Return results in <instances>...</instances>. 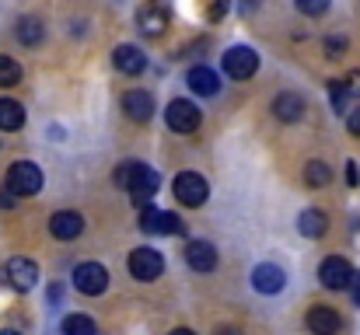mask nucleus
Here are the masks:
<instances>
[{
    "label": "nucleus",
    "mask_w": 360,
    "mask_h": 335,
    "mask_svg": "<svg viewBox=\"0 0 360 335\" xmlns=\"http://www.w3.org/2000/svg\"><path fill=\"white\" fill-rule=\"evenodd\" d=\"M116 185L129 192V199L136 206H147L154 199V192L161 189V175L154 168L140 164V161H126V164H120V171H116Z\"/></svg>",
    "instance_id": "obj_1"
},
{
    "label": "nucleus",
    "mask_w": 360,
    "mask_h": 335,
    "mask_svg": "<svg viewBox=\"0 0 360 335\" xmlns=\"http://www.w3.org/2000/svg\"><path fill=\"white\" fill-rule=\"evenodd\" d=\"M4 189L11 196H35L42 189V168L35 161H14L11 171H7V182Z\"/></svg>",
    "instance_id": "obj_2"
},
{
    "label": "nucleus",
    "mask_w": 360,
    "mask_h": 335,
    "mask_svg": "<svg viewBox=\"0 0 360 335\" xmlns=\"http://www.w3.org/2000/svg\"><path fill=\"white\" fill-rule=\"evenodd\" d=\"M172 192H175V199H179L182 206L196 210V206H203V203H207L210 185H207V178H203V175H196V171H182V175H175Z\"/></svg>",
    "instance_id": "obj_3"
},
{
    "label": "nucleus",
    "mask_w": 360,
    "mask_h": 335,
    "mask_svg": "<svg viewBox=\"0 0 360 335\" xmlns=\"http://www.w3.org/2000/svg\"><path fill=\"white\" fill-rule=\"evenodd\" d=\"M126 269H129L133 280H140V283H154V280L161 276V269H165V258H161V251H154V248L143 244V248H133V251H129Z\"/></svg>",
    "instance_id": "obj_4"
},
{
    "label": "nucleus",
    "mask_w": 360,
    "mask_h": 335,
    "mask_svg": "<svg viewBox=\"0 0 360 335\" xmlns=\"http://www.w3.org/2000/svg\"><path fill=\"white\" fill-rule=\"evenodd\" d=\"M221 67L231 81H248L255 70H259V53L252 46H231L224 56H221Z\"/></svg>",
    "instance_id": "obj_5"
},
{
    "label": "nucleus",
    "mask_w": 360,
    "mask_h": 335,
    "mask_svg": "<svg viewBox=\"0 0 360 335\" xmlns=\"http://www.w3.org/2000/svg\"><path fill=\"white\" fill-rule=\"evenodd\" d=\"M74 287L81 294H88V297H98L109 287V269L102 262H84V265L74 269Z\"/></svg>",
    "instance_id": "obj_6"
},
{
    "label": "nucleus",
    "mask_w": 360,
    "mask_h": 335,
    "mask_svg": "<svg viewBox=\"0 0 360 335\" xmlns=\"http://www.w3.org/2000/svg\"><path fill=\"white\" fill-rule=\"evenodd\" d=\"M200 109L189 102V98H175V102H168V109H165V122L175 129V133H196L200 129Z\"/></svg>",
    "instance_id": "obj_7"
},
{
    "label": "nucleus",
    "mask_w": 360,
    "mask_h": 335,
    "mask_svg": "<svg viewBox=\"0 0 360 335\" xmlns=\"http://www.w3.org/2000/svg\"><path fill=\"white\" fill-rule=\"evenodd\" d=\"M319 280H322V287H329V290H347V287L354 283V265H350L347 258H340V255H329V258H322V265H319Z\"/></svg>",
    "instance_id": "obj_8"
},
{
    "label": "nucleus",
    "mask_w": 360,
    "mask_h": 335,
    "mask_svg": "<svg viewBox=\"0 0 360 335\" xmlns=\"http://www.w3.org/2000/svg\"><path fill=\"white\" fill-rule=\"evenodd\" d=\"M7 283L14 287V290H21V294H28L35 283H39V265L32 262V258H11L7 262Z\"/></svg>",
    "instance_id": "obj_9"
},
{
    "label": "nucleus",
    "mask_w": 360,
    "mask_h": 335,
    "mask_svg": "<svg viewBox=\"0 0 360 335\" xmlns=\"http://www.w3.org/2000/svg\"><path fill=\"white\" fill-rule=\"evenodd\" d=\"M252 287H255L259 294L273 297V294H280V290L287 287V272H283L280 265H273V262H262V265H255V272H252Z\"/></svg>",
    "instance_id": "obj_10"
},
{
    "label": "nucleus",
    "mask_w": 360,
    "mask_h": 335,
    "mask_svg": "<svg viewBox=\"0 0 360 335\" xmlns=\"http://www.w3.org/2000/svg\"><path fill=\"white\" fill-rule=\"evenodd\" d=\"M140 227L147 234H182V221L168 210H154V206H143L140 214Z\"/></svg>",
    "instance_id": "obj_11"
},
{
    "label": "nucleus",
    "mask_w": 360,
    "mask_h": 335,
    "mask_svg": "<svg viewBox=\"0 0 360 335\" xmlns=\"http://www.w3.org/2000/svg\"><path fill=\"white\" fill-rule=\"evenodd\" d=\"M136 25H140L143 35H161V32L168 28V7H165L161 0L143 4V7L136 11Z\"/></svg>",
    "instance_id": "obj_12"
},
{
    "label": "nucleus",
    "mask_w": 360,
    "mask_h": 335,
    "mask_svg": "<svg viewBox=\"0 0 360 335\" xmlns=\"http://www.w3.org/2000/svg\"><path fill=\"white\" fill-rule=\"evenodd\" d=\"M186 265L196 272H210L217 269V248L210 241H189L186 244Z\"/></svg>",
    "instance_id": "obj_13"
},
{
    "label": "nucleus",
    "mask_w": 360,
    "mask_h": 335,
    "mask_svg": "<svg viewBox=\"0 0 360 335\" xmlns=\"http://www.w3.org/2000/svg\"><path fill=\"white\" fill-rule=\"evenodd\" d=\"M112 63H116V70L129 74V77H136V74L147 70V56H143V49H140V46H129V42H126V46H116Z\"/></svg>",
    "instance_id": "obj_14"
},
{
    "label": "nucleus",
    "mask_w": 360,
    "mask_h": 335,
    "mask_svg": "<svg viewBox=\"0 0 360 335\" xmlns=\"http://www.w3.org/2000/svg\"><path fill=\"white\" fill-rule=\"evenodd\" d=\"M308 329H311V335H336L343 329V318H340L333 308L315 304V308L308 311Z\"/></svg>",
    "instance_id": "obj_15"
},
{
    "label": "nucleus",
    "mask_w": 360,
    "mask_h": 335,
    "mask_svg": "<svg viewBox=\"0 0 360 335\" xmlns=\"http://www.w3.org/2000/svg\"><path fill=\"white\" fill-rule=\"evenodd\" d=\"M81 230H84V217L74 214V210H60V214H53V221H49V234L60 237V241H74Z\"/></svg>",
    "instance_id": "obj_16"
},
{
    "label": "nucleus",
    "mask_w": 360,
    "mask_h": 335,
    "mask_svg": "<svg viewBox=\"0 0 360 335\" xmlns=\"http://www.w3.org/2000/svg\"><path fill=\"white\" fill-rule=\"evenodd\" d=\"M122 112L129 119H136V122H147L154 115V98L147 91H126L122 95Z\"/></svg>",
    "instance_id": "obj_17"
},
{
    "label": "nucleus",
    "mask_w": 360,
    "mask_h": 335,
    "mask_svg": "<svg viewBox=\"0 0 360 335\" xmlns=\"http://www.w3.org/2000/svg\"><path fill=\"white\" fill-rule=\"evenodd\" d=\"M273 115L280 119V122H297L301 115H304V98L301 95H276L273 98Z\"/></svg>",
    "instance_id": "obj_18"
},
{
    "label": "nucleus",
    "mask_w": 360,
    "mask_h": 335,
    "mask_svg": "<svg viewBox=\"0 0 360 335\" xmlns=\"http://www.w3.org/2000/svg\"><path fill=\"white\" fill-rule=\"evenodd\" d=\"M189 88H193L196 95L210 98V95L221 91V77H217L210 67H193V70H189Z\"/></svg>",
    "instance_id": "obj_19"
},
{
    "label": "nucleus",
    "mask_w": 360,
    "mask_h": 335,
    "mask_svg": "<svg viewBox=\"0 0 360 335\" xmlns=\"http://www.w3.org/2000/svg\"><path fill=\"white\" fill-rule=\"evenodd\" d=\"M21 126H25V109L18 102H11V98H0V129L4 133H14Z\"/></svg>",
    "instance_id": "obj_20"
},
{
    "label": "nucleus",
    "mask_w": 360,
    "mask_h": 335,
    "mask_svg": "<svg viewBox=\"0 0 360 335\" xmlns=\"http://www.w3.org/2000/svg\"><path fill=\"white\" fill-rule=\"evenodd\" d=\"M297 230H301L304 237H322V234H326V214H322V210H301Z\"/></svg>",
    "instance_id": "obj_21"
},
{
    "label": "nucleus",
    "mask_w": 360,
    "mask_h": 335,
    "mask_svg": "<svg viewBox=\"0 0 360 335\" xmlns=\"http://www.w3.org/2000/svg\"><path fill=\"white\" fill-rule=\"evenodd\" d=\"M329 95H333V105L340 115H347V112L354 109V91H350V84H343V81H329Z\"/></svg>",
    "instance_id": "obj_22"
},
{
    "label": "nucleus",
    "mask_w": 360,
    "mask_h": 335,
    "mask_svg": "<svg viewBox=\"0 0 360 335\" xmlns=\"http://www.w3.org/2000/svg\"><path fill=\"white\" fill-rule=\"evenodd\" d=\"M18 42H21V46H39V42H42V21L21 18V21H18Z\"/></svg>",
    "instance_id": "obj_23"
},
{
    "label": "nucleus",
    "mask_w": 360,
    "mask_h": 335,
    "mask_svg": "<svg viewBox=\"0 0 360 335\" xmlns=\"http://www.w3.org/2000/svg\"><path fill=\"white\" fill-rule=\"evenodd\" d=\"M60 329H63V335H98L95 322H91L88 315H67Z\"/></svg>",
    "instance_id": "obj_24"
},
{
    "label": "nucleus",
    "mask_w": 360,
    "mask_h": 335,
    "mask_svg": "<svg viewBox=\"0 0 360 335\" xmlns=\"http://www.w3.org/2000/svg\"><path fill=\"white\" fill-rule=\"evenodd\" d=\"M329 164H322V161H311L308 168H304V182L311 185V189H319V185H329Z\"/></svg>",
    "instance_id": "obj_25"
},
{
    "label": "nucleus",
    "mask_w": 360,
    "mask_h": 335,
    "mask_svg": "<svg viewBox=\"0 0 360 335\" xmlns=\"http://www.w3.org/2000/svg\"><path fill=\"white\" fill-rule=\"evenodd\" d=\"M18 81H21V67H18L11 56L0 53V88H14Z\"/></svg>",
    "instance_id": "obj_26"
},
{
    "label": "nucleus",
    "mask_w": 360,
    "mask_h": 335,
    "mask_svg": "<svg viewBox=\"0 0 360 335\" xmlns=\"http://www.w3.org/2000/svg\"><path fill=\"white\" fill-rule=\"evenodd\" d=\"M294 4H297V11L308 14V18H322V14L329 11V0H294Z\"/></svg>",
    "instance_id": "obj_27"
},
{
    "label": "nucleus",
    "mask_w": 360,
    "mask_h": 335,
    "mask_svg": "<svg viewBox=\"0 0 360 335\" xmlns=\"http://www.w3.org/2000/svg\"><path fill=\"white\" fill-rule=\"evenodd\" d=\"M228 14V0H210V7H207V18L210 21H221Z\"/></svg>",
    "instance_id": "obj_28"
},
{
    "label": "nucleus",
    "mask_w": 360,
    "mask_h": 335,
    "mask_svg": "<svg viewBox=\"0 0 360 335\" xmlns=\"http://www.w3.org/2000/svg\"><path fill=\"white\" fill-rule=\"evenodd\" d=\"M347 129H350L354 136H360V109H350V112H347Z\"/></svg>",
    "instance_id": "obj_29"
},
{
    "label": "nucleus",
    "mask_w": 360,
    "mask_h": 335,
    "mask_svg": "<svg viewBox=\"0 0 360 335\" xmlns=\"http://www.w3.org/2000/svg\"><path fill=\"white\" fill-rule=\"evenodd\" d=\"M343 49H347V42H343V39H329V42H326V53H329V56H340Z\"/></svg>",
    "instance_id": "obj_30"
},
{
    "label": "nucleus",
    "mask_w": 360,
    "mask_h": 335,
    "mask_svg": "<svg viewBox=\"0 0 360 335\" xmlns=\"http://www.w3.org/2000/svg\"><path fill=\"white\" fill-rule=\"evenodd\" d=\"M347 182H350V185H360V168H357V161H350V164H347Z\"/></svg>",
    "instance_id": "obj_31"
},
{
    "label": "nucleus",
    "mask_w": 360,
    "mask_h": 335,
    "mask_svg": "<svg viewBox=\"0 0 360 335\" xmlns=\"http://www.w3.org/2000/svg\"><path fill=\"white\" fill-rule=\"evenodd\" d=\"M347 84H350V91L357 95V91H360V70H354V74L347 77Z\"/></svg>",
    "instance_id": "obj_32"
},
{
    "label": "nucleus",
    "mask_w": 360,
    "mask_h": 335,
    "mask_svg": "<svg viewBox=\"0 0 360 335\" xmlns=\"http://www.w3.org/2000/svg\"><path fill=\"white\" fill-rule=\"evenodd\" d=\"M350 287H354V304H357V308H360V272H357V276H354V283H350Z\"/></svg>",
    "instance_id": "obj_33"
},
{
    "label": "nucleus",
    "mask_w": 360,
    "mask_h": 335,
    "mask_svg": "<svg viewBox=\"0 0 360 335\" xmlns=\"http://www.w3.org/2000/svg\"><path fill=\"white\" fill-rule=\"evenodd\" d=\"M168 335H196L193 329H175V332H168Z\"/></svg>",
    "instance_id": "obj_34"
},
{
    "label": "nucleus",
    "mask_w": 360,
    "mask_h": 335,
    "mask_svg": "<svg viewBox=\"0 0 360 335\" xmlns=\"http://www.w3.org/2000/svg\"><path fill=\"white\" fill-rule=\"evenodd\" d=\"M255 4H259V0H241V7H245V11H252Z\"/></svg>",
    "instance_id": "obj_35"
},
{
    "label": "nucleus",
    "mask_w": 360,
    "mask_h": 335,
    "mask_svg": "<svg viewBox=\"0 0 360 335\" xmlns=\"http://www.w3.org/2000/svg\"><path fill=\"white\" fill-rule=\"evenodd\" d=\"M217 335H241V332H238V329H221Z\"/></svg>",
    "instance_id": "obj_36"
},
{
    "label": "nucleus",
    "mask_w": 360,
    "mask_h": 335,
    "mask_svg": "<svg viewBox=\"0 0 360 335\" xmlns=\"http://www.w3.org/2000/svg\"><path fill=\"white\" fill-rule=\"evenodd\" d=\"M0 335H18V332H11V329H0Z\"/></svg>",
    "instance_id": "obj_37"
}]
</instances>
